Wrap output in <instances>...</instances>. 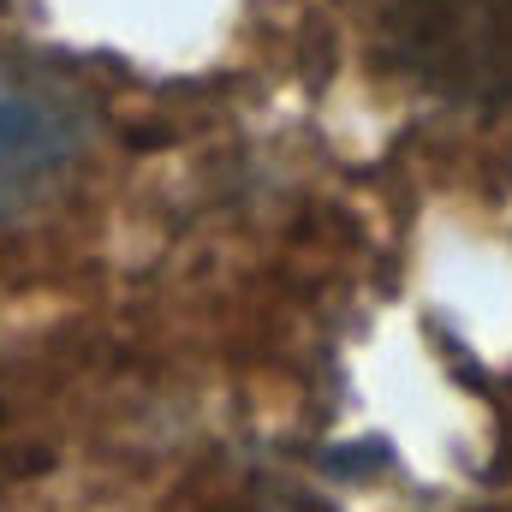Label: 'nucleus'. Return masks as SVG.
Returning <instances> with one entry per match:
<instances>
[{
  "instance_id": "obj_2",
  "label": "nucleus",
  "mask_w": 512,
  "mask_h": 512,
  "mask_svg": "<svg viewBox=\"0 0 512 512\" xmlns=\"http://www.w3.org/2000/svg\"><path fill=\"white\" fill-rule=\"evenodd\" d=\"M90 143V114L36 72L0 66V221L36 209Z\"/></svg>"
},
{
  "instance_id": "obj_1",
  "label": "nucleus",
  "mask_w": 512,
  "mask_h": 512,
  "mask_svg": "<svg viewBox=\"0 0 512 512\" xmlns=\"http://www.w3.org/2000/svg\"><path fill=\"white\" fill-rule=\"evenodd\" d=\"M399 66L453 102H512V0H393Z\"/></svg>"
}]
</instances>
